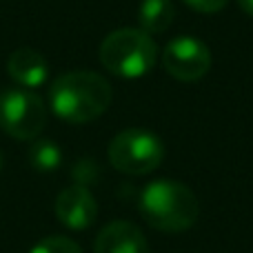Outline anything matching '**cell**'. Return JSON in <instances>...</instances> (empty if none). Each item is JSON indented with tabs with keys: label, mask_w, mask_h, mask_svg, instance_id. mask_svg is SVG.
<instances>
[{
	"label": "cell",
	"mask_w": 253,
	"mask_h": 253,
	"mask_svg": "<svg viewBox=\"0 0 253 253\" xmlns=\"http://www.w3.org/2000/svg\"><path fill=\"white\" fill-rule=\"evenodd\" d=\"M111 84L96 71H69L58 76L49 87L53 114L71 125H87L100 118L111 105Z\"/></svg>",
	"instance_id": "6da1fadb"
},
{
	"label": "cell",
	"mask_w": 253,
	"mask_h": 253,
	"mask_svg": "<svg viewBox=\"0 0 253 253\" xmlns=\"http://www.w3.org/2000/svg\"><path fill=\"white\" fill-rule=\"evenodd\" d=\"M140 213L149 227L162 233H182L196 224L200 202L196 193L175 180H156L140 193Z\"/></svg>",
	"instance_id": "7a4b0ae2"
},
{
	"label": "cell",
	"mask_w": 253,
	"mask_h": 253,
	"mask_svg": "<svg viewBox=\"0 0 253 253\" xmlns=\"http://www.w3.org/2000/svg\"><path fill=\"white\" fill-rule=\"evenodd\" d=\"M158 47L142 29H116L102 40L100 62L109 74L120 78H140L156 65Z\"/></svg>",
	"instance_id": "3957f363"
},
{
	"label": "cell",
	"mask_w": 253,
	"mask_h": 253,
	"mask_svg": "<svg viewBox=\"0 0 253 253\" xmlns=\"http://www.w3.org/2000/svg\"><path fill=\"white\" fill-rule=\"evenodd\" d=\"M47 105L25 87H9L0 91V129L16 140H34L47 125Z\"/></svg>",
	"instance_id": "277c9868"
},
{
	"label": "cell",
	"mask_w": 253,
	"mask_h": 253,
	"mask_svg": "<svg viewBox=\"0 0 253 253\" xmlns=\"http://www.w3.org/2000/svg\"><path fill=\"white\" fill-rule=\"evenodd\" d=\"M109 162L126 175H144L160 167L165 147L160 138L144 129H125L109 142Z\"/></svg>",
	"instance_id": "5b68a950"
},
{
	"label": "cell",
	"mask_w": 253,
	"mask_h": 253,
	"mask_svg": "<svg viewBox=\"0 0 253 253\" xmlns=\"http://www.w3.org/2000/svg\"><path fill=\"white\" fill-rule=\"evenodd\" d=\"M162 67L182 83H196L211 69V51L205 42L191 36L173 38L162 51Z\"/></svg>",
	"instance_id": "8992f818"
},
{
	"label": "cell",
	"mask_w": 253,
	"mask_h": 253,
	"mask_svg": "<svg viewBox=\"0 0 253 253\" xmlns=\"http://www.w3.org/2000/svg\"><path fill=\"white\" fill-rule=\"evenodd\" d=\"M56 218L67 229L83 231L89 229L98 218V202L89 187L83 184H71L62 189L56 198Z\"/></svg>",
	"instance_id": "52a82bcc"
},
{
	"label": "cell",
	"mask_w": 253,
	"mask_h": 253,
	"mask_svg": "<svg viewBox=\"0 0 253 253\" xmlns=\"http://www.w3.org/2000/svg\"><path fill=\"white\" fill-rule=\"evenodd\" d=\"M93 253H149V245L135 224L116 220L98 233Z\"/></svg>",
	"instance_id": "ba28073f"
},
{
	"label": "cell",
	"mask_w": 253,
	"mask_h": 253,
	"mask_svg": "<svg viewBox=\"0 0 253 253\" xmlns=\"http://www.w3.org/2000/svg\"><path fill=\"white\" fill-rule=\"evenodd\" d=\"M7 74L16 84L25 89H36L47 83L49 78V62L44 56L36 49L20 47L9 56L7 60Z\"/></svg>",
	"instance_id": "9c48e42d"
},
{
	"label": "cell",
	"mask_w": 253,
	"mask_h": 253,
	"mask_svg": "<svg viewBox=\"0 0 253 253\" xmlns=\"http://www.w3.org/2000/svg\"><path fill=\"white\" fill-rule=\"evenodd\" d=\"M175 18V7L171 0H142L138 20L147 34H162L171 27Z\"/></svg>",
	"instance_id": "30bf717a"
},
{
	"label": "cell",
	"mask_w": 253,
	"mask_h": 253,
	"mask_svg": "<svg viewBox=\"0 0 253 253\" xmlns=\"http://www.w3.org/2000/svg\"><path fill=\"white\" fill-rule=\"evenodd\" d=\"M29 162L36 171L49 173V171H56L58 167H60L62 151L51 140H36L29 149Z\"/></svg>",
	"instance_id": "8fae6325"
},
{
	"label": "cell",
	"mask_w": 253,
	"mask_h": 253,
	"mask_svg": "<svg viewBox=\"0 0 253 253\" xmlns=\"http://www.w3.org/2000/svg\"><path fill=\"white\" fill-rule=\"evenodd\" d=\"M29 253H83L78 247V242H74L71 238L65 236H49L44 240H40Z\"/></svg>",
	"instance_id": "7c38bea8"
},
{
	"label": "cell",
	"mask_w": 253,
	"mask_h": 253,
	"mask_svg": "<svg viewBox=\"0 0 253 253\" xmlns=\"http://www.w3.org/2000/svg\"><path fill=\"white\" fill-rule=\"evenodd\" d=\"M74 178H76V184L87 187V184H91L93 180L98 178V167L93 165L91 160H80L78 165L74 167Z\"/></svg>",
	"instance_id": "4fadbf2b"
},
{
	"label": "cell",
	"mask_w": 253,
	"mask_h": 253,
	"mask_svg": "<svg viewBox=\"0 0 253 253\" xmlns=\"http://www.w3.org/2000/svg\"><path fill=\"white\" fill-rule=\"evenodd\" d=\"M184 2L200 13H215V11H220L229 0H184Z\"/></svg>",
	"instance_id": "5bb4252c"
},
{
	"label": "cell",
	"mask_w": 253,
	"mask_h": 253,
	"mask_svg": "<svg viewBox=\"0 0 253 253\" xmlns=\"http://www.w3.org/2000/svg\"><path fill=\"white\" fill-rule=\"evenodd\" d=\"M238 7H240L247 16L253 18V0H238Z\"/></svg>",
	"instance_id": "9a60e30c"
},
{
	"label": "cell",
	"mask_w": 253,
	"mask_h": 253,
	"mask_svg": "<svg viewBox=\"0 0 253 253\" xmlns=\"http://www.w3.org/2000/svg\"><path fill=\"white\" fill-rule=\"evenodd\" d=\"M0 171H2V153H0Z\"/></svg>",
	"instance_id": "2e32d148"
}]
</instances>
